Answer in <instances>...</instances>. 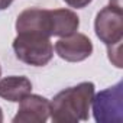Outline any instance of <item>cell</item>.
<instances>
[{"instance_id": "cell-3", "label": "cell", "mask_w": 123, "mask_h": 123, "mask_svg": "<svg viewBox=\"0 0 123 123\" xmlns=\"http://www.w3.org/2000/svg\"><path fill=\"white\" fill-rule=\"evenodd\" d=\"M93 116L97 123H122L123 122V83L119 81L91 100Z\"/></svg>"}, {"instance_id": "cell-7", "label": "cell", "mask_w": 123, "mask_h": 123, "mask_svg": "<svg viewBox=\"0 0 123 123\" xmlns=\"http://www.w3.org/2000/svg\"><path fill=\"white\" fill-rule=\"evenodd\" d=\"M16 32H36L45 36H52V25H51V10L46 9H26L16 19Z\"/></svg>"}, {"instance_id": "cell-13", "label": "cell", "mask_w": 123, "mask_h": 123, "mask_svg": "<svg viewBox=\"0 0 123 123\" xmlns=\"http://www.w3.org/2000/svg\"><path fill=\"white\" fill-rule=\"evenodd\" d=\"M0 75H2V68H0Z\"/></svg>"}, {"instance_id": "cell-6", "label": "cell", "mask_w": 123, "mask_h": 123, "mask_svg": "<svg viewBox=\"0 0 123 123\" xmlns=\"http://www.w3.org/2000/svg\"><path fill=\"white\" fill-rule=\"evenodd\" d=\"M51 101L38 94H28L19 101L13 123H45L49 119Z\"/></svg>"}, {"instance_id": "cell-9", "label": "cell", "mask_w": 123, "mask_h": 123, "mask_svg": "<svg viewBox=\"0 0 123 123\" xmlns=\"http://www.w3.org/2000/svg\"><path fill=\"white\" fill-rule=\"evenodd\" d=\"M32 83L23 75H10L0 80V97L3 100L19 103L25 96L31 94Z\"/></svg>"}, {"instance_id": "cell-8", "label": "cell", "mask_w": 123, "mask_h": 123, "mask_svg": "<svg viewBox=\"0 0 123 123\" xmlns=\"http://www.w3.org/2000/svg\"><path fill=\"white\" fill-rule=\"evenodd\" d=\"M51 25L52 36L65 38L78 31L80 26V18L75 12L70 9H54L51 10Z\"/></svg>"}, {"instance_id": "cell-5", "label": "cell", "mask_w": 123, "mask_h": 123, "mask_svg": "<svg viewBox=\"0 0 123 123\" xmlns=\"http://www.w3.org/2000/svg\"><path fill=\"white\" fill-rule=\"evenodd\" d=\"M56 55L68 62H80L93 54V42L84 33L75 32L70 36L61 38L54 46Z\"/></svg>"}, {"instance_id": "cell-4", "label": "cell", "mask_w": 123, "mask_h": 123, "mask_svg": "<svg viewBox=\"0 0 123 123\" xmlns=\"http://www.w3.org/2000/svg\"><path fill=\"white\" fill-rule=\"evenodd\" d=\"M94 31L97 38L107 46L122 43L123 39V10L122 6H104L96 16Z\"/></svg>"}, {"instance_id": "cell-2", "label": "cell", "mask_w": 123, "mask_h": 123, "mask_svg": "<svg viewBox=\"0 0 123 123\" xmlns=\"http://www.w3.org/2000/svg\"><path fill=\"white\" fill-rule=\"evenodd\" d=\"M16 58L32 67H43L54 56V45L49 36L36 32H22L13 39Z\"/></svg>"}, {"instance_id": "cell-11", "label": "cell", "mask_w": 123, "mask_h": 123, "mask_svg": "<svg viewBox=\"0 0 123 123\" xmlns=\"http://www.w3.org/2000/svg\"><path fill=\"white\" fill-rule=\"evenodd\" d=\"M12 3H13V0H0V12H2V10H6Z\"/></svg>"}, {"instance_id": "cell-12", "label": "cell", "mask_w": 123, "mask_h": 123, "mask_svg": "<svg viewBox=\"0 0 123 123\" xmlns=\"http://www.w3.org/2000/svg\"><path fill=\"white\" fill-rule=\"evenodd\" d=\"M3 122V111H2V107H0V123Z\"/></svg>"}, {"instance_id": "cell-1", "label": "cell", "mask_w": 123, "mask_h": 123, "mask_svg": "<svg viewBox=\"0 0 123 123\" xmlns=\"http://www.w3.org/2000/svg\"><path fill=\"white\" fill-rule=\"evenodd\" d=\"M94 88L96 87L91 81H84L59 91L51 101L49 119L54 123H75L80 120H88Z\"/></svg>"}, {"instance_id": "cell-10", "label": "cell", "mask_w": 123, "mask_h": 123, "mask_svg": "<svg viewBox=\"0 0 123 123\" xmlns=\"http://www.w3.org/2000/svg\"><path fill=\"white\" fill-rule=\"evenodd\" d=\"M64 2L70 6V7H74V9H84L86 6H88L93 0H64Z\"/></svg>"}]
</instances>
